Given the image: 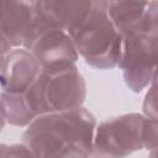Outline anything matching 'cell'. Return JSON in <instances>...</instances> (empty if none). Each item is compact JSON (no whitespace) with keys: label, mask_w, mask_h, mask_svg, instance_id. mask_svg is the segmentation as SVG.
Returning <instances> with one entry per match:
<instances>
[{"label":"cell","mask_w":158,"mask_h":158,"mask_svg":"<svg viewBox=\"0 0 158 158\" xmlns=\"http://www.w3.org/2000/svg\"><path fill=\"white\" fill-rule=\"evenodd\" d=\"M98 123L84 106L47 114L25 128L21 142L35 158H93Z\"/></svg>","instance_id":"1"},{"label":"cell","mask_w":158,"mask_h":158,"mask_svg":"<svg viewBox=\"0 0 158 158\" xmlns=\"http://www.w3.org/2000/svg\"><path fill=\"white\" fill-rule=\"evenodd\" d=\"M68 33L79 57L90 67L101 70L118 67L123 51V38L109 15L107 1L93 0L88 15Z\"/></svg>","instance_id":"2"},{"label":"cell","mask_w":158,"mask_h":158,"mask_svg":"<svg viewBox=\"0 0 158 158\" xmlns=\"http://www.w3.org/2000/svg\"><path fill=\"white\" fill-rule=\"evenodd\" d=\"M86 81L78 65H70L56 72L40 74L36 83L25 94L35 117L63 112L84 106Z\"/></svg>","instance_id":"3"},{"label":"cell","mask_w":158,"mask_h":158,"mask_svg":"<svg viewBox=\"0 0 158 158\" xmlns=\"http://www.w3.org/2000/svg\"><path fill=\"white\" fill-rule=\"evenodd\" d=\"M142 112H127L98 123L93 158H127L144 149Z\"/></svg>","instance_id":"4"},{"label":"cell","mask_w":158,"mask_h":158,"mask_svg":"<svg viewBox=\"0 0 158 158\" xmlns=\"http://www.w3.org/2000/svg\"><path fill=\"white\" fill-rule=\"evenodd\" d=\"M158 67V36L132 35L123 38L122 57L118 69L132 93H141L152 81Z\"/></svg>","instance_id":"5"},{"label":"cell","mask_w":158,"mask_h":158,"mask_svg":"<svg viewBox=\"0 0 158 158\" xmlns=\"http://www.w3.org/2000/svg\"><path fill=\"white\" fill-rule=\"evenodd\" d=\"M37 16V1L5 0L1 2V56L12 48H25L31 41Z\"/></svg>","instance_id":"6"},{"label":"cell","mask_w":158,"mask_h":158,"mask_svg":"<svg viewBox=\"0 0 158 158\" xmlns=\"http://www.w3.org/2000/svg\"><path fill=\"white\" fill-rule=\"evenodd\" d=\"M37 59L42 73L56 72L77 64L79 53L68 32L59 28H48L25 47Z\"/></svg>","instance_id":"7"},{"label":"cell","mask_w":158,"mask_h":158,"mask_svg":"<svg viewBox=\"0 0 158 158\" xmlns=\"http://www.w3.org/2000/svg\"><path fill=\"white\" fill-rule=\"evenodd\" d=\"M41 68L33 54L26 48H12L1 56V91L12 95H25L36 83Z\"/></svg>","instance_id":"8"},{"label":"cell","mask_w":158,"mask_h":158,"mask_svg":"<svg viewBox=\"0 0 158 158\" xmlns=\"http://www.w3.org/2000/svg\"><path fill=\"white\" fill-rule=\"evenodd\" d=\"M148 1H107L109 15L122 38L138 33Z\"/></svg>","instance_id":"9"},{"label":"cell","mask_w":158,"mask_h":158,"mask_svg":"<svg viewBox=\"0 0 158 158\" xmlns=\"http://www.w3.org/2000/svg\"><path fill=\"white\" fill-rule=\"evenodd\" d=\"M1 127L11 125L26 128L35 120V115L28 107L25 95H12L0 91Z\"/></svg>","instance_id":"10"},{"label":"cell","mask_w":158,"mask_h":158,"mask_svg":"<svg viewBox=\"0 0 158 158\" xmlns=\"http://www.w3.org/2000/svg\"><path fill=\"white\" fill-rule=\"evenodd\" d=\"M142 114L149 118H158V69L146 91L142 102Z\"/></svg>","instance_id":"11"},{"label":"cell","mask_w":158,"mask_h":158,"mask_svg":"<svg viewBox=\"0 0 158 158\" xmlns=\"http://www.w3.org/2000/svg\"><path fill=\"white\" fill-rule=\"evenodd\" d=\"M138 33L158 36V1H148Z\"/></svg>","instance_id":"12"},{"label":"cell","mask_w":158,"mask_h":158,"mask_svg":"<svg viewBox=\"0 0 158 158\" xmlns=\"http://www.w3.org/2000/svg\"><path fill=\"white\" fill-rule=\"evenodd\" d=\"M142 137L144 149L152 151L158 147V118L146 117Z\"/></svg>","instance_id":"13"},{"label":"cell","mask_w":158,"mask_h":158,"mask_svg":"<svg viewBox=\"0 0 158 158\" xmlns=\"http://www.w3.org/2000/svg\"><path fill=\"white\" fill-rule=\"evenodd\" d=\"M0 158H35L30 148L20 143H1L0 146Z\"/></svg>","instance_id":"14"},{"label":"cell","mask_w":158,"mask_h":158,"mask_svg":"<svg viewBox=\"0 0 158 158\" xmlns=\"http://www.w3.org/2000/svg\"><path fill=\"white\" fill-rule=\"evenodd\" d=\"M148 158H158V147L154 148V149H152V151H149Z\"/></svg>","instance_id":"15"},{"label":"cell","mask_w":158,"mask_h":158,"mask_svg":"<svg viewBox=\"0 0 158 158\" xmlns=\"http://www.w3.org/2000/svg\"><path fill=\"white\" fill-rule=\"evenodd\" d=\"M157 69H158V67H157ZM157 69H156V70H157Z\"/></svg>","instance_id":"16"}]
</instances>
